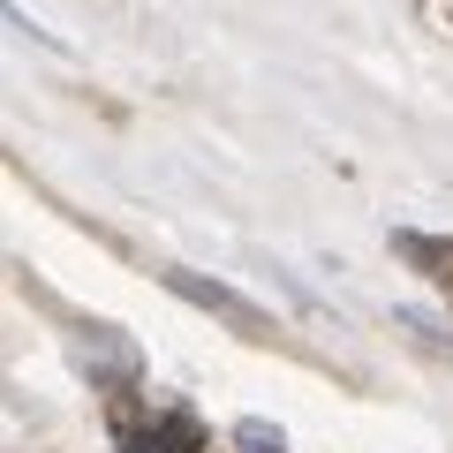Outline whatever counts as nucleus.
<instances>
[{"label":"nucleus","mask_w":453,"mask_h":453,"mask_svg":"<svg viewBox=\"0 0 453 453\" xmlns=\"http://www.w3.org/2000/svg\"><path fill=\"white\" fill-rule=\"evenodd\" d=\"M166 288L181 295V303H196V310H211L219 325H234V333H273V318H265L250 295H234V288H219V280H204V273H189V265H166Z\"/></svg>","instance_id":"1"},{"label":"nucleus","mask_w":453,"mask_h":453,"mask_svg":"<svg viewBox=\"0 0 453 453\" xmlns=\"http://www.w3.org/2000/svg\"><path fill=\"white\" fill-rule=\"evenodd\" d=\"M121 453H204V423L189 408H159L144 423H121Z\"/></svg>","instance_id":"2"},{"label":"nucleus","mask_w":453,"mask_h":453,"mask_svg":"<svg viewBox=\"0 0 453 453\" xmlns=\"http://www.w3.org/2000/svg\"><path fill=\"white\" fill-rule=\"evenodd\" d=\"M76 348H83V363H91L98 386H136V371H144L136 340L129 333H106V325H76Z\"/></svg>","instance_id":"3"},{"label":"nucleus","mask_w":453,"mask_h":453,"mask_svg":"<svg viewBox=\"0 0 453 453\" xmlns=\"http://www.w3.org/2000/svg\"><path fill=\"white\" fill-rule=\"evenodd\" d=\"M393 250H401V265H416V273L453 303V234H423V226H401V234H393Z\"/></svg>","instance_id":"4"},{"label":"nucleus","mask_w":453,"mask_h":453,"mask_svg":"<svg viewBox=\"0 0 453 453\" xmlns=\"http://www.w3.org/2000/svg\"><path fill=\"white\" fill-rule=\"evenodd\" d=\"M234 453H288V438H280V423L242 416V423H234Z\"/></svg>","instance_id":"5"},{"label":"nucleus","mask_w":453,"mask_h":453,"mask_svg":"<svg viewBox=\"0 0 453 453\" xmlns=\"http://www.w3.org/2000/svg\"><path fill=\"white\" fill-rule=\"evenodd\" d=\"M401 325H408L416 340H431V348H446V356H453V333H446V325H431L423 310H401Z\"/></svg>","instance_id":"6"}]
</instances>
